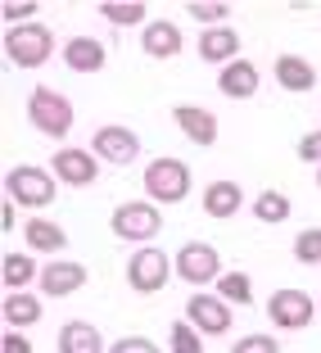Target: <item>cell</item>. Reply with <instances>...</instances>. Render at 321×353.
<instances>
[{
  "label": "cell",
  "mask_w": 321,
  "mask_h": 353,
  "mask_svg": "<svg viewBox=\"0 0 321 353\" xmlns=\"http://www.w3.org/2000/svg\"><path fill=\"white\" fill-rule=\"evenodd\" d=\"M28 123L50 141H63L73 132V100L63 91H54V86H37L28 95Z\"/></svg>",
  "instance_id": "obj_2"
},
{
  "label": "cell",
  "mask_w": 321,
  "mask_h": 353,
  "mask_svg": "<svg viewBox=\"0 0 321 353\" xmlns=\"http://www.w3.org/2000/svg\"><path fill=\"white\" fill-rule=\"evenodd\" d=\"M172 118L186 132V141H195V145H213L218 141V118L208 114V109H199V104H176Z\"/></svg>",
  "instance_id": "obj_16"
},
{
  "label": "cell",
  "mask_w": 321,
  "mask_h": 353,
  "mask_svg": "<svg viewBox=\"0 0 321 353\" xmlns=\"http://www.w3.org/2000/svg\"><path fill=\"white\" fill-rule=\"evenodd\" d=\"M0 227H5V231L19 227V204H14V199H5V208H0Z\"/></svg>",
  "instance_id": "obj_35"
},
{
  "label": "cell",
  "mask_w": 321,
  "mask_h": 353,
  "mask_svg": "<svg viewBox=\"0 0 321 353\" xmlns=\"http://www.w3.org/2000/svg\"><path fill=\"white\" fill-rule=\"evenodd\" d=\"M231 353H280V349H276L271 335H245V340L231 344Z\"/></svg>",
  "instance_id": "obj_31"
},
{
  "label": "cell",
  "mask_w": 321,
  "mask_h": 353,
  "mask_svg": "<svg viewBox=\"0 0 321 353\" xmlns=\"http://www.w3.org/2000/svg\"><path fill=\"white\" fill-rule=\"evenodd\" d=\"M100 19L118 23V28H141L145 23V5L136 0V5H100Z\"/></svg>",
  "instance_id": "obj_27"
},
{
  "label": "cell",
  "mask_w": 321,
  "mask_h": 353,
  "mask_svg": "<svg viewBox=\"0 0 321 353\" xmlns=\"http://www.w3.org/2000/svg\"><path fill=\"white\" fill-rule=\"evenodd\" d=\"M50 172L59 176L63 186H91L100 168H95V154H91V150H73V145H63V150H54Z\"/></svg>",
  "instance_id": "obj_11"
},
{
  "label": "cell",
  "mask_w": 321,
  "mask_h": 353,
  "mask_svg": "<svg viewBox=\"0 0 321 353\" xmlns=\"http://www.w3.org/2000/svg\"><path fill=\"white\" fill-rule=\"evenodd\" d=\"M86 285V268L73 259H54L41 268V290L50 294V299H68V294H77Z\"/></svg>",
  "instance_id": "obj_12"
},
{
  "label": "cell",
  "mask_w": 321,
  "mask_h": 353,
  "mask_svg": "<svg viewBox=\"0 0 321 353\" xmlns=\"http://www.w3.org/2000/svg\"><path fill=\"white\" fill-rule=\"evenodd\" d=\"M63 63L73 73H100L104 63H109V50L95 37H73V41H63Z\"/></svg>",
  "instance_id": "obj_18"
},
{
  "label": "cell",
  "mask_w": 321,
  "mask_h": 353,
  "mask_svg": "<svg viewBox=\"0 0 321 353\" xmlns=\"http://www.w3.org/2000/svg\"><path fill=\"white\" fill-rule=\"evenodd\" d=\"M5 54L14 68H41L54 54V37L45 23H28V28H5Z\"/></svg>",
  "instance_id": "obj_4"
},
{
  "label": "cell",
  "mask_w": 321,
  "mask_h": 353,
  "mask_svg": "<svg viewBox=\"0 0 321 353\" xmlns=\"http://www.w3.org/2000/svg\"><path fill=\"white\" fill-rule=\"evenodd\" d=\"M253 218L267 222V227L285 222V218H290V195H280V190H262V195L253 199Z\"/></svg>",
  "instance_id": "obj_25"
},
{
  "label": "cell",
  "mask_w": 321,
  "mask_h": 353,
  "mask_svg": "<svg viewBox=\"0 0 321 353\" xmlns=\"http://www.w3.org/2000/svg\"><path fill=\"white\" fill-rule=\"evenodd\" d=\"M240 204H245V190L236 186V181H208L204 190V213L208 218H231V213H240Z\"/></svg>",
  "instance_id": "obj_20"
},
{
  "label": "cell",
  "mask_w": 321,
  "mask_h": 353,
  "mask_svg": "<svg viewBox=\"0 0 321 353\" xmlns=\"http://www.w3.org/2000/svg\"><path fill=\"white\" fill-rule=\"evenodd\" d=\"M294 259L303 263V268H317L321 263V227H308L294 236Z\"/></svg>",
  "instance_id": "obj_26"
},
{
  "label": "cell",
  "mask_w": 321,
  "mask_h": 353,
  "mask_svg": "<svg viewBox=\"0 0 321 353\" xmlns=\"http://www.w3.org/2000/svg\"><path fill=\"white\" fill-rule=\"evenodd\" d=\"M109 353H158V344L145 340V335H123V340L109 344Z\"/></svg>",
  "instance_id": "obj_32"
},
{
  "label": "cell",
  "mask_w": 321,
  "mask_h": 353,
  "mask_svg": "<svg viewBox=\"0 0 321 353\" xmlns=\"http://www.w3.org/2000/svg\"><path fill=\"white\" fill-rule=\"evenodd\" d=\"M59 353H109L91 322H68L59 331Z\"/></svg>",
  "instance_id": "obj_21"
},
{
  "label": "cell",
  "mask_w": 321,
  "mask_h": 353,
  "mask_svg": "<svg viewBox=\"0 0 321 353\" xmlns=\"http://www.w3.org/2000/svg\"><path fill=\"white\" fill-rule=\"evenodd\" d=\"M186 14L195 23H204V28H227V19H231V5H222V0H213V5H186Z\"/></svg>",
  "instance_id": "obj_28"
},
{
  "label": "cell",
  "mask_w": 321,
  "mask_h": 353,
  "mask_svg": "<svg viewBox=\"0 0 321 353\" xmlns=\"http://www.w3.org/2000/svg\"><path fill=\"white\" fill-rule=\"evenodd\" d=\"M0 276H5V285L10 290H23V285H32V281H41V268L32 263V254H5V268H0Z\"/></svg>",
  "instance_id": "obj_23"
},
{
  "label": "cell",
  "mask_w": 321,
  "mask_h": 353,
  "mask_svg": "<svg viewBox=\"0 0 321 353\" xmlns=\"http://www.w3.org/2000/svg\"><path fill=\"white\" fill-rule=\"evenodd\" d=\"M0 353H32V340L23 331H5V340H0Z\"/></svg>",
  "instance_id": "obj_34"
},
{
  "label": "cell",
  "mask_w": 321,
  "mask_h": 353,
  "mask_svg": "<svg viewBox=\"0 0 321 353\" xmlns=\"http://www.w3.org/2000/svg\"><path fill=\"white\" fill-rule=\"evenodd\" d=\"M312 312H317L312 294L308 290H294V285H280V290L267 299V317L280 326V331H303V326L312 322Z\"/></svg>",
  "instance_id": "obj_7"
},
{
  "label": "cell",
  "mask_w": 321,
  "mask_h": 353,
  "mask_svg": "<svg viewBox=\"0 0 321 353\" xmlns=\"http://www.w3.org/2000/svg\"><path fill=\"white\" fill-rule=\"evenodd\" d=\"M299 159H303V163H317V168H321V132H308V136L299 141Z\"/></svg>",
  "instance_id": "obj_33"
},
{
  "label": "cell",
  "mask_w": 321,
  "mask_h": 353,
  "mask_svg": "<svg viewBox=\"0 0 321 353\" xmlns=\"http://www.w3.org/2000/svg\"><path fill=\"white\" fill-rule=\"evenodd\" d=\"M0 14H5V23H10V28H28V23H37L41 5H37V0H10Z\"/></svg>",
  "instance_id": "obj_29"
},
{
  "label": "cell",
  "mask_w": 321,
  "mask_h": 353,
  "mask_svg": "<svg viewBox=\"0 0 321 353\" xmlns=\"http://www.w3.org/2000/svg\"><path fill=\"white\" fill-rule=\"evenodd\" d=\"M91 154L104 159V163H132V159L141 154V136L123 123H109L91 136Z\"/></svg>",
  "instance_id": "obj_9"
},
{
  "label": "cell",
  "mask_w": 321,
  "mask_h": 353,
  "mask_svg": "<svg viewBox=\"0 0 321 353\" xmlns=\"http://www.w3.org/2000/svg\"><path fill=\"white\" fill-rule=\"evenodd\" d=\"M186 322L199 335H227L231 331V303L218 294H190L186 299Z\"/></svg>",
  "instance_id": "obj_10"
},
{
  "label": "cell",
  "mask_w": 321,
  "mask_h": 353,
  "mask_svg": "<svg viewBox=\"0 0 321 353\" xmlns=\"http://www.w3.org/2000/svg\"><path fill=\"white\" fill-rule=\"evenodd\" d=\"M141 50H145L149 59H176V54H181V32H176V23H167V19L145 23V32H141Z\"/></svg>",
  "instance_id": "obj_17"
},
{
  "label": "cell",
  "mask_w": 321,
  "mask_h": 353,
  "mask_svg": "<svg viewBox=\"0 0 321 353\" xmlns=\"http://www.w3.org/2000/svg\"><path fill=\"white\" fill-rule=\"evenodd\" d=\"M218 299L227 303H253V281H249V272H222L218 276Z\"/></svg>",
  "instance_id": "obj_24"
},
{
  "label": "cell",
  "mask_w": 321,
  "mask_h": 353,
  "mask_svg": "<svg viewBox=\"0 0 321 353\" xmlns=\"http://www.w3.org/2000/svg\"><path fill=\"white\" fill-rule=\"evenodd\" d=\"M218 86H222V95H227V100H253V95H258V86H262V73L249 59H231L227 68L218 73Z\"/></svg>",
  "instance_id": "obj_13"
},
{
  "label": "cell",
  "mask_w": 321,
  "mask_h": 353,
  "mask_svg": "<svg viewBox=\"0 0 321 353\" xmlns=\"http://www.w3.org/2000/svg\"><path fill=\"white\" fill-rule=\"evenodd\" d=\"M5 190L19 208H50L54 195H59V176L50 168H37V163H19L5 172Z\"/></svg>",
  "instance_id": "obj_1"
},
{
  "label": "cell",
  "mask_w": 321,
  "mask_h": 353,
  "mask_svg": "<svg viewBox=\"0 0 321 353\" xmlns=\"http://www.w3.org/2000/svg\"><path fill=\"white\" fill-rule=\"evenodd\" d=\"M0 317H5V326L10 331H23V326H37L41 322V299L28 290H10L5 294V303H0Z\"/></svg>",
  "instance_id": "obj_19"
},
{
  "label": "cell",
  "mask_w": 321,
  "mask_h": 353,
  "mask_svg": "<svg viewBox=\"0 0 321 353\" xmlns=\"http://www.w3.org/2000/svg\"><path fill=\"white\" fill-rule=\"evenodd\" d=\"M172 353H204V340L190 322H172Z\"/></svg>",
  "instance_id": "obj_30"
},
{
  "label": "cell",
  "mask_w": 321,
  "mask_h": 353,
  "mask_svg": "<svg viewBox=\"0 0 321 353\" xmlns=\"http://www.w3.org/2000/svg\"><path fill=\"white\" fill-rule=\"evenodd\" d=\"M317 186H321V168H317Z\"/></svg>",
  "instance_id": "obj_36"
},
{
  "label": "cell",
  "mask_w": 321,
  "mask_h": 353,
  "mask_svg": "<svg viewBox=\"0 0 321 353\" xmlns=\"http://www.w3.org/2000/svg\"><path fill=\"white\" fill-rule=\"evenodd\" d=\"M199 59L227 68L231 59H240V32L236 28H204L199 32Z\"/></svg>",
  "instance_id": "obj_14"
},
{
  "label": "cell",
  "mask_w": 321,
  "mask_h": 353,
  "mask_svg": "<svg viewBox=\"0 0 321 353\" xmlns=\"http://www.w3.org/2000/svg\"><path fill=\"white\" fill-rule=\"evenodd\" d=\"M176 276L186 281V285H218L222 276V254L213 250V245H204V240H190V245H181L176 250Z\"/></svg>",
  "instance_id": "obj_6"
},
{
  "label": "cell",
  "mask_w": 321,
  "mask_h": 353,
  "mask_svg": "<svg viewBox=\"0 0 321 353\" xmlns=\"http://www.w3.org/2000/svg\"><path fill=\"white\" fill-rule=\"evenodd\" d=\"M167 272H172V259L163 250H136L127 259V281L136 294H158L167 285Z\"/></svg>",
  "instance_id": "obj_8"
},
{
  "label": "cell",
  "mask_w": 321,
  "mask_h": 353,
  "mask_svg": "<svg viewBox=\"0 0 321 353\" xmlns=\"http://www.w3.org/2000/svg\"><path fill=\"white\" fill-rule=\"evenodd\" d=\"M118 240H132V245H145L163 231V213H158L154 199H127V204L114 208V218H109Z\"/></svg>",
  "instance_id": "obj_3"
},
{
  "label": "cell",
  "mask_w": 321,
  "mask_h": 353,
  "mask_svg": "<svg viewBox=\"0 0 321 353\" xmlns=\"http://www.w3.org/2000/svg\"><path fill=\"white\" fill-rule=\"evenodd\" d=\"M145 195L154 204H181L190 195V168L181 159H149L145 168Z\"/></svg>",
  "instance_id": "obj_5"
},
{
  "label": "cell",
  "mask_w": 321,
  "mask_h": 353,
  "mask_svg": "<svg viewBox=\"0 0 321 353\" xmlns=\"http://www.w3.org/2000/svg\"><path fill=\"white\" fill-rule=\"evenodd\" d=\"M23 236H28V250H41V254L68 250V236H63V227H54L50 218H28Z\"/></svg>",
  "instance_id": "obj_22"
},
{
  "label": "cell",
  "mask_w": 321,
  "mask_h": 353,
  "mask_svg": "<svg viewBox=\"0 0 321 353\" xmlns=\"http://www.w3.org/2000/svg\"><path fill=\"white\" fill-rule=\"evenodd\" d=\"M276 82H280V91L303 95V91L317 86V68H312V59H303V54H276Z\"/></svg>",
  "instance_id": "obj_15"
},
{
  "label": "cell",
  "mask_w": 321,
  "mask_h": 353,
  "mask_svg": "<svg viewBox=\"0 0 321 353\" xmlns=\"http://www.w3.org/2000/svg\"><path fill=\"white\" fill-rule=\"evenodd\" d=\"M317 308H321V303H317Z\"/></svg>",
  "instance_id": "obj_37"
}]
</instances>
